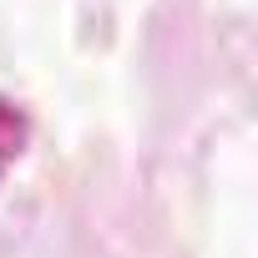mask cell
<instances>
[{
	"mask_svg": "<svg viewBox=\"0 0 258 258\" xmlns=\"http://www.w3.org/2000/svg\"><path fill=\"white\" fill-rule=\"evenodd\" d=\"M26 132H31L26 111H21L16 101H0V177L16 167V157H21V147H26Z\"/></svg>",
	"mask_w": 258,
	"mask_h": 258,
	"instance_id": "obj_1",
	"label": "cell"
}]
</instances>
